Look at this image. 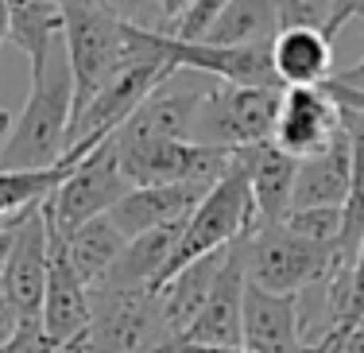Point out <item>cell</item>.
Returning <instances> with one entry per match:
<instances>
[{"instance_id":"52a82bcc","label":"cell","mask_w":364,"mask_h":353,"mask_svg":"<svg viewBox=\"0 0 364 353\" xmlns=\"http://www.w3.org/2000/svg\"><path fill=\"white\" fill-rule=\"evenodd\" d=\"M120 175L128 186H171V183H202L213 186L229 175L237 152L205 148L194 140H120L112 136Z\"/></svg>"},{"instance_id":"603a6c76","label":"cell","mask_w":364,"mask_h":353,"mask_svg":"<svg viewBox=\"0 0 364 353\" xmlns=\"http://www.w3.org/2000/svg\"><path fill=\"white\" fill-rule=\"evenodd\" d=\"M66 245V256H70L74 272L85 280V288H97L101 280L109 275V268L117 264V256L124 253L128 237L112 226V218H93L85 221L82 229H74L70 237H63Z\"/></svg>"},{"instance_id":"f1b7e54d","label":"cell","mask_w":364,"mask_h":353,"mask_svg":"<svg viewBox=\"0 0 364 353\" xmlns=\"http://www.w3.org/2000/svg\"><path fill=\"white\" fill-rule=\"evenodd\" d=\"M353 20H364V0H333V12H329L326 36L337 39V31L349 28Z\"/></svg>"},{"instance_id":"e0dca14e","label":"cell","mask_w":364,"mask_h":353,"mask_svg":"<svg viewBox=\"0 0 364 353\" xmlns=\"http://www.w3.org/2000/svg\"><path fill=\"white\" fill-rule=\"evenodd\" d=\"M349 175H353L349 136L341 132L329 148L318 152V156L299 159L291 210H345V198H349Z\"/></svg>"},{"instance_id":"3957f363","label":"cell","mask_w":364,"mask_h":353,"mask_svg":"<svg viewBox=\"0 0 364 353\" xmlns=\"http://www.w3.org/2000/svg\"><path fill=\"white\" fill-rule=\"evenodd\" d=\"M240 253H245L248 283L272 295H299L333 272V264H341L337 248H322L291 233L283 221H252L248 233L240 237Z\"/></svg>"},{"instance_id":"7c38bea8","label":"cell","mask_w":364,"mask_h":353,"mask_svg":"<svg viewBox=\"0 0 364 353\" xmlns=\"http://www.w3.org/2000/svg\"><path fill=\"white\" fill-rule=\"evenodd\" d=\"M90 318H93V311H90V288H85V280L74 272L63 237L50 229L47 295H43V311H39L43 334H47L58 349L82 346V342H90Z\"/></svg>"},{"instance_id":"7402d4cb","label":"cell","mask_w":364,"mask_h":353,"mask_svg":"<svg viewBox=\"0 0 364 353\" xmlns=\"http://www.w3.org/2000/svg\"><path fill=\"white\" fill-rule=\"evenodd\" d=\"M8 16H12V43L36 70L63 43V0H8Z\"/></svg>"},{"instance_id":"8992f818","label":"cell","mask_w":364,"mask_h":353,"mask_svg":"<svg viewBox=\"0 0 364 353\" xmlns=\"http://www.w3.org/2000/svg\"><path fill=\"white\" fill-rule=\"evenodd\" d=\"M90 311L85 353H155L175 342L151 288H90Z\"/></svg>"},{"instance_id":"ffe728a7","label":"cell","mask_w":364,"mask_h":353,"mask_svg":"<svg viewBox=\"0 0 364 353\" xmlns=\"http://www.w3.org/2000/svg\"><path fill=\"white\" fill-rule=\"evenodd\" d=\"M90 152H66L55 167H36V171H0V226H20L36 206H43L66 179L74 175V167Z\"/></svg>"},{"instance_id":"ac0fdd59","label":"cell","mask_w":364,"mask_h":353,"mask_svg":"<svg viewBox=\"0 0 364 353\" xmlns=\"http://www.w3.org/2000/svg\"><path fill=\"white\" fill-rule=\"evenodd\" d=\"M272 70L283 90L326 85L333 78V39L314 28H283L272 39Z\"/></svg>"},{"instance_id":"30bf717a","label":"cell","mask_w":364,"mask_h":353,"mask_svg":"<svg viewBox=\"0 0 364 353\" xmlns=\"http://www.w3.org/2000/svg\"><path fill=\"white\" fill-rule=\"evenodd\" d=\"M345 132L341 105L329 98L326 85H299V90H283L279 113H275L272 144L287 152L294 159L318 156L322 148Z\"/></svg>"},{"instance_id":"7a4b0ae2","label":"cell","mask_w":364,"mask_h":353,"mask_svg":"<svg viewBox=\"0 0 364 353\" xmlns=\"http://www.w3.org/2000/svg\"><path fill=\"white\" fill-rule=\"evenodd\" d=\"M63 39L74 78V117L97 98V90L120 66H128L140 55L132 23L112 20V16L97 12L90 4H77V0H63Z\"/></svg>"},{"instance_id":"74e56055","label":"cell","mask_w":364,"mask_h":353,"mask_svg":"<svg viewBox=\"0 0 364 353\" xmlns=\"http://www.w3.org/2000/svg\"><path fill=\"white\" fill-rule=\"evenodd\" d=\"M8 132H12V113H8V109H0V144L8 140Z\"/></svg>"},{"instance_id":"8d00e7d4","label":"cell","mask_w":364,"mask_h":353,"mask_svg":"<svg viewBox=\"0 0 364 353\" xmlns=\"http://www.w3.org/2000/svg\"><path fill=\"white\" fill-rule=\"evenodd\" d=\"M337 353H364V326H360V330H353L349 338H345V346L337 349Z\"/></svg>"},{"instance_id":"e575fe53","label":"cell","mask_w":364,"mask_h":353,"mask_svg":"<svg viewBox=\"0 0 364 353\" xmlns=\"http://www.w3.org/2000/svg\"><path fill=\"white\" fill-rule=\"evenodd\" d=\"M4 43H12V16H8V0H0V51Z\"/></svg>"},{"instance_id":"d590c367","label":"cell","mask_w":364,"mask_h":353,"mask_svg":"<svg viewBox=\"0 0 364 353\" xmlns=\"http://www.w3.org/2000/svg\"><path fill=\"white\" fill-rule=\"evenodd\" d=\"M12 237H16V226H0V272H4V260H8V253H12Z\"/></svg>"},{"instance_id":"4fadbf2b","label":"cell","mask_w":364,"mask_h":353,"mask_svg":"<svg viewBox=\"0 0 364 353\" xmlns=\"http://www.w3.org/2000/svg\"><path fill=\"white\" fill-rule=\"evenodd\" d=\"M245 253H240V241L229 248L218 280L210 288L202 315L194 318L182 338L186 342H202V346H225V349H245Z\"/></svg>"},{"instance_id":"277c9868","label":"cell","mask_w":364,"mask_h":353,"mask_svg":"<svg viewBox=\"0 0 364 353\" xmlns=\"http://www.w3.org/2000/svg\"><path fill=\"white\" fill-rule=\"evenodd\" d=\"M252 221H256L252 191H248V179H245V171H240V163H232L229 175H225L221 183H213L202 202L190 210V218L182 221L178 245H175V253H171L167 268H163L159 288L178 268H186V264L202 260V256H210V253H221V248H232L248 233Z\"/></svg>"},{"instance_id":"f546056e","label":"cell","mask_w":364,"mask_h":353,"mask_svg":"<svg viewBox=\"0 0 364 353\" xmlns=\"http://www.w3.org/2000/svg\"><path fill=\"white\" fill-rule=\"evenodd\" d=\"M16 330H20V315L12 311V303H8V291H4V283H0V349L12 342Z\"/></svg>"},{"instance_id":"83f0119b","label":"cell","mask_w":364,"mask_h":353,"mask_svg":"<svg viewBox=\"0 0 364 353\" xmlns=\"http://www.w3.org/2000/svg\"><path fill=\"white\" fill-rule=\"evenodd\" d=\"M333 0H283V28H314L326 31Z\"/></svg>"},{"instance_id":"9c48e42d","label":"cell","mask_w":364,"mask_h":353,"mask_svg":"<svg viewBox=\"0 0 364 353\" xmlns=\"http://www.w3.org/2000/svg\"><path fill=\"white\" fill-rule=\"evenodd\" d=\"M213 85L218 82H213L210 74L175 70L167 82L155 85L151 98H147L112 136H120V140H190L198 105L205 101V93H210Z\"/></svg>"},{"instance_id":"2e32d148","label":"cell","mask_w":364,"mask_h":353,"mask_svg":"<svg viewBox=\"0 0 364 353\" xmlns=\"http://www.w3.org/2000/svg\"><path fill=\"white\" fill-rule=\"evenodd\" d=\"M237 163L248 179V191H252L256 221H283L287 218L299 159L279 152L272 140H264V144H252V148L237 152Z\"/></svg>"},{"instance_id":"4316f807","label":"cell","mask_w":364,"mask_h":353,"mask_svg":"<svg viewBox=\"0 0 364 353\" xmlns=\"http://www.w3.org/2000/svg\"><path fill=\"white\" fill-rule=\"evenodd\" d=\"M77 4H90L97 12L112 16V20H124V23L144 28V31H167V20L155 8V0H77Z\"/></svg>"},{"instance_id":"d6986e66","label":"cell","mask_w":364,"mask_h":353,"mask_svg":"<svg viewBox=\"0 0 364 353\" xmlns=\"http://www.w3.org/2000/svg\"><path fill=\"white\" fill-rule=\"evenodd\" d=\"M225 256H229V248L202 256V260L178 268L159 291H155V299H159V315H163V322H167L171 338H182V334L194 326V318L202 315L205 299H210V288H213V280H218V272L225 264Z\"/></svg>"},{"instance_id":"f35d334b","label":"cell","mask_w":364,"mask_h":353,"mask_svg":"<svg viewBox=\"0 0 364 353\" xmlns=\"http://www.w3.org/2000/svg\"><path fill=\"white\" fill-rule=\"evenodd\" d=\"M85 346H90V342H82V346H70V349H63V353H85Z\"/></svg>"},{"instance_id":"6da1fadb","label":"cell","mask_w":364,"mask_h":353,"mask_svg":"<svg viewBox=\"0 0 364 353\" xmlns=\"http://www.w3.org/2000/svg\"><path fill=\"white\" fill-rule=\"evenodd\" d=\"M74 120V78L66 63V39L31 70V93L23 113L12 120V132L0 144V171L55 167L70 148Z\"/></svg>"},{"instance_id":"9a60e30c","label":"cell","mask_w":364,"mask_h":353,"mask_svg":"<svg viewBox=\"0 0 364 353\" xmlns=\"http://www.w3.org/2000/svg\"><path fill=\"white\" fill-rule=\"evenodd\" d=\"M245 353H306L299 326V295L245 288Z\"/></svg>"},{"instance_id":"44dd1931","label":"cell","mask_w":364,"mask_h":353,"mask_svg":"<svg viewBox=\"0 0 364 353\" xmlns=\"http://www.w3.org/2000/svg\"><path fill=\"white\" fill-rule=\"evenodd\" d=\"M283 31V0H229L202 43L213 47H264Z\"/></svg>"},{"instance_id":"4dcf8cb0","label":"cell","mask_w":364,"mask_h":353,"mask_svg":"<svg viewBox=\"0 0 364 353\" xmlns=\"http://www.w3.org/2000/svg\"><path fill=\"white\" fill-rule=\"evenodd\" d=\"M349 268H353V295H357V307H360V322H364V237L357 241V253H353Z\"/></svg>"},{"instance_id":"ab89813d","label":"cell","mask_w":364,"mask_h":353,"mask_svg":"<svg viewBox=\"0 0 364 353\" xmlns=\"http://www.w3.org/2000/svg\"><path fill=\"white\" fill-rule=\"evenodd\" d=\"M360 326H364V322H360Z\"/></svg>"},{"instance_id":"5b68a950","label":"cell","mask_w":364,"mask_h":353,"mask_svg":"<svg viewBox=\"0 0 364 353\" xmlns=\"http://www.w3.org/2000/svg\"><path fill=\"white\" fill-rule=\"evenodd\" d=\"M279 85H225L218 82L198 105L190 140L221 152H245L252 144L272 140L279 113Z\"/></svg>"},{"instance_id":"8fae6325","label":"cell","mask_w":364,"mask_h":353,"mask_svg":"<svg viewBox=\"0 0 364 353\" xmlns=\"http://www.w3.org/2000/svg\"><path fill=\"white\" fill-rule=\"evenodd\" d=\"M47 268H50V229H47L43 206H36V210L16 226L12 253H8L4 272H0L8 303L20 315V322L39 318L43 295H47Z\"/></svg>"},{"instance_id":"836d02e7","label":"cell","mask_w":364,"mask_h":353,"mask_svg":"<svg viewBox=\"0 0 364 353\" xmlns=\"http://www.w3.org/2000/svg\"><path fill=\"white\" fill-rule=\"evenodd\" d=\"M186 4H190V0H155V8L163 12V20H167V28L178 20V12H182Z\"/></svg>"},{"instance_id":"484cf974","label":"cell","mask_w":364,"mask_h":353,"mask_svg":"<svg viewBox=\"0 0 364 353\" xmlns=\"http://www.w3.org/2000/svg\"><path fill=\"white\" fill-rule=\"evenodd\" d=\"M229 4V0H190L186 8L178 12V20L171 23L163 36H171V39H182V43H202L205 39V31L213 28V20L221 16V8Z\"/></svg>"},{"instance_id":"d6a6232c","label":"cell","mask_w":364,"mask_h":353,"mask_svg":"<svg viewBox=\"0 0 364 353\" xmlns=\"http://www.w3.org/2000/svg\"><path fill=\"white\" fill-rule=\"evenodd\" d=\"M333 82H341V85H349V90H360L364 93V58H360L357 66H349V70L333 74Z\"/></svg>"},{"instance_id":"5bb4252c","label":"cell","mask_w":364,"mask_h":353,"mask_svg":"<svg viewBox=\"0 0 364 353\" xmlns=\"http://www.w3.org/2000/svg\"><path fill=\"white\" fill-rule=\"evenodd\" d=\"M210 186L202 183H171V186H132L117 206L109 210L112 226L120 229L128 241L151 233L159 226H175V221H186L190 210L205 198Z\"/></svg>"},{"instance_id":"1f68e13d","label":"cell","mask_w":364,"mask_h":353,"mask_svg":"<svg viewBox=\"0 0 364 353\" xmlns=\"http://www.w3.org/2000/svg\"><path fill=\"white\" fill-rule=\"evenodd\" d=\"M155 353H245V349H225V346H202V342H186V338H175L167 346H159Z\"/></svg>"},{"instance_id":"d4e9b609","label":"cell","mask_w":364,"mask_h":353,"mask_svg":"<svg viewBox=\"0 0 364 353\" xmlns=\"http://www.w3.org/2000/svg\"><path fill=\"white\" fill-rule=\"evenodd\" d=\"M283 226H287L291 233L314 241V245L341 253V229H345L341 210H291L287 218H283Z\"/></svg>"},{"instance_id":"ba28073f","label":"cell","mask_w":364,"mask_h":353,"mask_svg":"<svg viewBox=\"0 0 364 353\" xmlns=\"http://www.w3.org/2000/svg\"><path fill=\"white\" fill-rule=\"evenodd\" d=\"M128 191H132V186L120 175L117 148H112V136H109V140H101L97 148L74 167V175L43 202V214H47V226L55 229L58 237H70L74 229L85 226V221L105 218Z\"/></svg>"},{"instance_id":"cb8c5ba5","label":"cell","mask_w":364,"mask_h":353,"mask_svg":"<svg viewBox=\"0 0 364 353\" xmlns=\"http://www.w3.org/2000/svg\"><path fill=\"white\" fill-rule=\"evenodd\" d=\"M345 136H349V156H353V175H349V198H345V229H341V260H353L357 241L364 237V109H341Z\"/></svg>"}]
</instances>
